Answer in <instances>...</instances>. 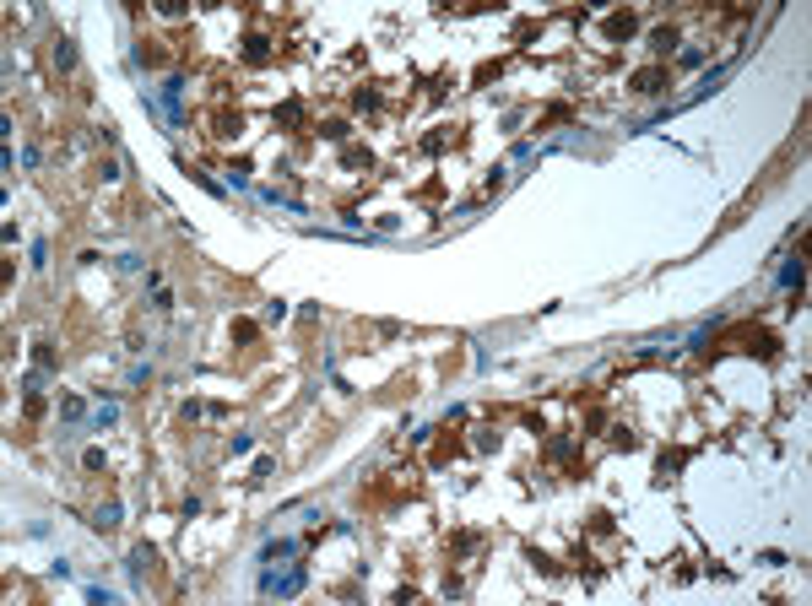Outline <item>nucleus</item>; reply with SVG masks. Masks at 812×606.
Listing matches in <instances>:
<instances>
[{
	"label": "nucleus",
	"mask_w": 812,
	"mask_h": 606,
	"mask_svg": "<svg viewBox=\"0 0 812 606\" xmlns=\"http://www.w3.org/2000/svg\"><path fill=\"white\" fill-rule=\"evenodd\" d=\"M244 60H249V65H265V60H271V43H265L260 33H249V38H244Z\"/></svg>",
	"instance_id": "1"
},
{
	"label": "nucleus",
	"mask_w": 812,
	"mask_h": 606,
	"mask_svg": "<svg viewBox=\"0 0 812 606\" xmlns=\"http://www.w3.org/2000/svg\"><path fill=\"white\" fill-rule=\"evenodd\" d=\"M634 27H639V22H634V11H617V17H607V33H612V38H629Z\"/></svg>",
	"instance_id": "2"
},
{
	"label": "nucleus",
	"mask_w": 812,
	"mask_h": 606,
	"mask_svg": "<svg viewBox=\"0 0 812 606\" xmlns=\"http://www.w3.org/2000/svg\"><path fill=\"white\" fill-rule=\"evenodd\" d=\"M661 81H666V71H661V65H650V71H639V76H634V87H639V92H655Z\"/></svg>",
	"instance_id": "3"
},
{
	"label": "nucleus",
	"mask_w": 812,
	"mask_h": 606,
	"mask_svg": "<svg viewBox=\"0 0 812 606\" xmlns=\"http://www.w3.org/2000/svg\"><path fill=\"white\" fill-rule=\"evenodd\" d=\"M276 120H282V125H304V108H298V103H282V108H276Z\"/></svg>",
	"instance_id": "4"
},
{
	"label": "nucleus",
	"mask_w": 812,
	"mask_h": 606,
	"mask_svg": "<svg viewBox=\"0 0 812 606\" xmlns=\"http://www.w3.org/2000/svg\"><path fill=\"white\" fill-rule=\"evenodd\" d=\"M655 49H677V27H655Z\"/></svg>",
	"instance_id": "5"
}]
</instances>
